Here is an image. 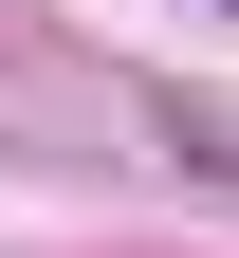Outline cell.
<instances>
[{"label":"cell","mask_w":239,"mask_h":258,"mask_svg":"<svg viewBox=\"0 0 239 258\" xmlns=\"http://www.w3.org/2000/svg\"><path fill=\"white\" fill-rule=\"evenodd\" d=\"M221 19H239V0H221Z\"/></svg>","instance_id":"cell-1"}]
</instances>
